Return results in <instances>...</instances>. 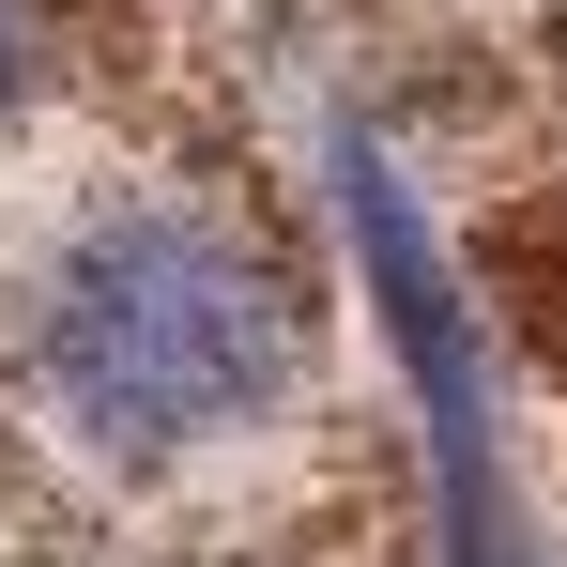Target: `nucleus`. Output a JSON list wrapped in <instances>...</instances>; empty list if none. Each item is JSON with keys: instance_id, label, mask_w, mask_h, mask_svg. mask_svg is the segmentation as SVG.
<instances>
[{"instance_id": "obj_3", "label": "nucleus", "mask_w": 567, "mask_h": 567, "mask_svg": "<svg viewBox=\"0 0 567 567\" xmlns=\"http://www.w3.org/2000/svg\"><path fill=\"white\" fill-rule=\"evenodd\" d=\"M31 62H47V0H0V107L31 93Z\"/></svg>"}, {"instance_id": "obj_2", "label": "nucleus", "mask_w": 567, "mask_h": 567, "mask_svg": "<svg viewBox=\"0 0 567 567\" xmlns=\"http://www.w3.org/2000/svg\"><path fill=\"white\" fill-rule=\"evenodd\" d=\"M338 199H353V246H369V277H383V322H399V353H414V383H430V491H445V567H537V553H522V522H506V475H491L475 338H461V307H445V261H430V230H414L399 169H383V154H353V169H338Z\"/></svg>"}, {"instance_id": "obj_1", "label": "nucleus", "mask_w": 567, "mask_h": 567, "mask_svg": "<svg viewBox=\"0 0 567 567\" xmlns=\"http://www.w3.org/2000/svg\"><path fill=\"white\" fill-rule=\"evenodd\" d=\"M291 353H307L291 277L246 230H215L199 199L93 215L31 307V369L78 414V445H107V461H185L215 430H246L291 383Z\"/></svg>"}]
</instances>
